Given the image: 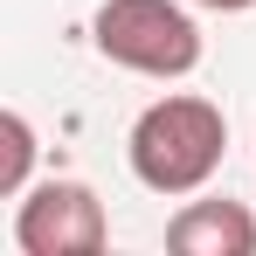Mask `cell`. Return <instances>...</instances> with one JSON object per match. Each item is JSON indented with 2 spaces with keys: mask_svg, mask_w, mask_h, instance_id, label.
Masks as SVG:
<instances>
[{
  "mask_svg": "<svg viewBox=\"0 0 256 256\" xmlns=\"http://www.w3.org/2000/svg\"><path fill=\"white\" fill-rule=\"evenodd\" d=\"M222 152H228V118H222V104L208 97H187V90H173L160 104H146L138 118H132V138H125V160L138 173V187H152V194H201L222 166Z\"/></svg>",
  "mask_w": 256,
  "mask_h": 256,
  "instance_id": "6da1fadb",
  "label": "cell"
},
{
  "mask_svg": "<svg viewBox=\"0 0 256 256\" xmlns=\"http://www.w3.org/2000/svg\"><path fill=\"white\" fill-rule=\"evenodd\" d=\"M90 42L104 62L132 76H160V84L201 70V28L180 0H104L90 21Z\"/></svg>",
  "mask_w": 256,
  "mask_h": 256,
  "instance_id": "7a4b0ae2",
  "label": "cell"
},
{
  "mask_svg": "<svg viewBox=\"0 0 256 256\" xmlns=\"http://www.w3.org/2000/svg\"><path fill=\"white\" fill-rule=\"evenodd\" d=\"M104 242H111V222L84 180H35L14 208V250L21 256H97Z\"/></svg>",
  "mask_w": 256,
  "mask_h": 256,
  "instance_id": "3957f363",
  "label": "cell"
},
{
  "mask_svg": "<svg viewBox=\"0 0 256 256\" xmlns=\"http://www.w3.org/2000/svg\"><path fill=\"white\" fill-rule=\"evenodd\" d=\"M166 250H180V256H256V214L242 201H187L166 222Z\"/></svg>",
  "mask_w": 256,
  "mask_h": 256,
  "instance_id": "277c9868",
  "label": "cell"
},
{
  "mask_svg": "<svg viewBox=\"0 0 256 256\" xmlns=\"http://www.w3.org/2000/svg\"><path fill=\"white\" fill-rule=\"evenodd\" d=\"M0 138H7V160H0V194H28V166H35V125L21 111L0 118Z\"/></svg>",
  "mask_w": 256,
  "mask_h": 256,
  "instance_id": "5b68a950",
  "label": "cell"
},
{
  "mask_svg": "<svg viewBox=\"0 0 256 256\" xmlns=\"http://www.w3.org/2000/svg\"><path fill=\"white\" fill-rule=\"evenodd\" d=\"M194 7H208V14H250L256 0H194Z\"/></svg>",
  "mask_w": 256,
  "mask_h": 256,
  "instance_id": "8992f818",
  "label": "cell"
}]
</instances>
